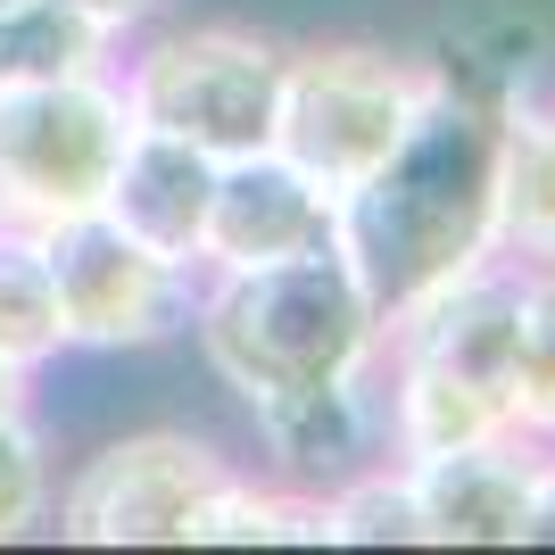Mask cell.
<instances>
[{
  "label": "cell",
  "mask_w": 555,
  "mask_h": 555,
  "mask_svg": "<svg viewBox=\"0 0 555 555\" xmlns=\"http://www.w3.org/2000/svg\"><path fill=\"white\" fill-rule=\"evenodd\" d=\"M67 340V315H59V282L42 266V241L34 232H0V365H42L50 348Z\"/></svg>",
  "instance_id": "4fadbf2b"
},
{
  "label": "cell",
  "mask_w": 555,
  "mask_h": 555,
  "mask_svg": "<svg viewBox=\"0 0 555 555\" xmlns=\"http://www.w3.org/2000/svg\"><path fill=\"white\" fill-rule=\"evenodd\" d=\"M324 539H340V547H415L423 539V514H415V489L406 481H365L348 489L340 506H324Z\"/></svg>",
  "instance_id": "e0dca14e"
},
{
  "label": "cell",
  "mask_w": 555,
  "mask_h": 555,
  "mask_svg": "<svg viewBox=\"0 0 555 555\" xmlns=\"http://www.w3.org/2000/svg\"><path fill=\"white\" fill-rule=\"evenodd\" d=\"M423 92H431V75L398 67L382 50H307L299 67H282L274 150L299 166L307 183H324L340 199V191H357L398 150Z\"/></svg>",
  "instance_id": "5b68a950"
},
{
  "label": "cell",
  "mask_w": 555,
  "mask_h": 555,
  "mask_svg": "<svg viewBox=\"0 0 555 555\" xmlns=\"http://www.w3.org/2000/svg\"><path fill=\"white\" fill-rule=\"evenodd\" d=\"M498 232L555 257V125H506L498 150Z\"/></svg>",
  "instance_id": "5bb4252c"
},
{
  "label": "cell",
  "mask_w": 555,
  "mask_h": 555,
  "mask_svg": "<svg viewBox=\"0 0 555 555\" xmlns=\"http://www.w3.org/2000/svg\"><path fill=\"white\" fill-rule=\"evenodd\" d=\"M274 100H282V59L249 34H224V25L158 42L133 75V125L183 133L208 158L274 150Z\"/></svg>",
  "instance_id": "8992f818"
},
{
  "label": "cell",
  "mask_w": 555,
  "mask_h": 555,
  "mask_svg": "<svg viewBox=\"0 0 555 555\" xmlns=\"http://www.w3.org/2000/svg\"><path fill=\"white\" fill-rule=\"evenodd\" d=\"M34 241H42L50 282H59L67 340L125 348V340H158V332L175 324V266H166L158 249H141L108 208L67 216V224L34 232Z\"/></svg>",
  "instance_id": "ba28073f"
},
{
  "label": "cell",
  "mask_w": 555,
  "mask_h": 555,
  "mask_svg": "<svg viewBox=\"0 0 555 555\" xmlns=\"http://www.w3.org/2000/svg\"><path fill=\"white\" fill-rule=\"evenodd\" d=\"M514 415L555 431V274L522 282V332H514Z\"/></svg>",
  "instance_id": "2e32d148"
},
{
  "label": "cell",
  "mask_w": 555,
  "mask_h": 555,
  "mask_svg": "<svg viewBox=\"0 0 555 555\" xmlns=\"http://www.w3.org/2000/svg\"><path fill=\"white\" fill-rule=\"evenodd\" d=\"M315 241H332V191L307 183L282 150H249V158L216 166L199 257H216V266H266V257L315 249Z\"/></svg>",
  "instance_id": "9c48e42d"
},
{
  "label": "cell",
  "mask_w": 555,
  "mask_h": 555,
  "mask_svg": "<svg viewBox=\"0 0 555 555\" xmlns=\"http://www.w3.org/2000/svg\"><path fill=\"white\" fill-rule=\"evenodd\" d=\"M257 423L274 431V448L291 464H340L357 448V406H348V382H315V390H291L274 406H257Z\"/></svg>",
  "instance_id": "9a60e30c"
},
{
  "label": "cell",
  "mask_w": 555,
  "mask_h": 555,
  "mask_svg": "<svg viewBox=\"0 0 555 555\" xmlns=\"http://www.w3.org/2000/svg\"><path fill=\"white\" fill-rule=\"evenodd\" d=\"M67 9H83L92 25H133V17H150L158 0H67Z\"/></svg>",
  "instance_id": "d6986e66"
},
{
  "label": "cell",
  "mask_w": 555,
  "mask_h": 555,
  "mask_svg": "<svg viewBox=\"0 0 555 555\" xmlns=\"http://www.w3.org/2000/svg\"><path fill=\"white\" fill-rule=\"evenodd\" d=\"M0 9H17V0H0Z\"/></svg>",
  "instance_id": "7402d4cb"
},
{
  "label": "cell",
  "mask_w": 555,
  "mask_h": 555,
  "mask_svg": "<svg viewBox=\"0 0 555 555\" xmlns=\"http://www.w3.org/2000/svg\"><path fill=\"white\" fill-rule=\"evenodd\" d=\"M100 34L67 0H17L0 9V83H50V75H92Z\"/></svg>",
  "instance_id": "7c38bea8"
},
{
  "label": "cell",
  "mask_w": 555,
  "mask_h": 555,
  "mask_svg": "<svg viewBox=\"0 0 555 555\" xmlns=\"http://www.w3.org/2000/svg\"><path fill=\"white\" fill-rule=\"evenodd\" d=\"M0 415H17V365H0Z\"/></svg>",
  "instance_id": "44dd1931"
},
{
  "label": "cell",
  "mask_w": 555,
  "mask_h": 555,
  "mask_svg": "<svg viewBox=\"0 0 555 555\" xmlns=\"http://www.w3.org/2000/svg\"><path fill=\"white\" fill-rule=\"evenodd\" d=\"M406 324V448H464L498 440L514 423V332H522V282L498 274H456L448 291L398 315Z\"/></svg>",
  "instance_id": "3957f363"
},
{
  "label": "cell",
  "mask_w": 555,
  "mask_h": 555,
  "mask_svg": "<svg viewBox=\"0 0 555 555\" xmlns=\"http://www.w3.org/2000/svg\"><path fill=\"white\" fill-rule=\"evenodd\" d=\"M133 133V100L100 75H50V83H0V224L50 232L92 216Z\"/></svg>",
  "instance_id": "277c9868"
},
{
  "label": "cell",
  "mask_w": 555,
  "mask_h": 555,
  "mask_svg": "<svg viewBox=\"0 0 555 555\" xmlns=\"http://www.w3.org/2000/svg\"><path fill=\"white\" fill-rule=\"evenodd\" d=\"M531 539H555V473H539L531 489Z\"/></svg>",
  "instance_id": "ffe728a7"
},
{
  "label": "cell",
  "mask_w": 555,
  "mask_h": 555,
  "mask_svg": "<svg viewBox=\"0 0 555 555\" xmlns=\"http://www.w3.org/2000/svg\"><path fill=\"white\" fill-rule=\"evenodd\" d=\"M232 473L216 464L208 440L141 431V440L100 448L75 473L67 506H59V531L83 539V547H191V514Z\"/></svg>",
  "instance_id": "52a82bcc"
},
{
  "label": "cell",
  "mask_w": 555,
  "mask_h": 555,
  "mask_svg": "<svg viewBox=\"0 0 555 555\" xmlns=\"http://www.w3.org/2000/svg\"><path fill=\"white\" fill-rule=\"evenodd\" d=\"M498 100L464 92L456 75H431L398 150L332 199V241L357 266L373 315H415L431 291L481 266V249L498 241Z\"/></svg>",
  "instance_id": "6da1fadb"
},
{
  "label": "cell",
  "mask_w": 555,
  "mask_h": 555,
  "mask_svg": "<svg viewBox=\"0 0 555 555\" xmlns=\"http://www.w3.org/2000/svg\"><path fill=\"white\" fill-rule=\"evenodd\" d=\"M216 166L208 150H191L183 133H158V125H133L125 133V158L108 175V199L100 208L133 232L141 249H158L166 266H191L199 241H208V199H216Z\"/></svg>",
  "instance_id": "30bf717a"
},
{
  "label": "cell",
  "mask_w": 555,
  "mask_h": 555,
  "mask_svg": "<svg viewBox=\"0 0 555 555\" xmlns=\"http://www.w3.org/2000/svg\"><path fill=\"white\" fill-rule=\"evenodd\" d=\"M42 514V448L17 415H0V539H17Z\"/></svg>",
  "instance_id": "ac0fdd59"
},
{
  "label": "cell",
  "mask_w": 555,
  "mask_h": 555,
  "mask_svg": "<svg viewBox=\"0 0 555 555\" xmlns=\"http://www.w3.org/2000/svg\"><path fill=\"white\" fill-rule=\"evenodd\" d=\"M373 324L382 315L340 241H315L266 266H224V291L208 307V357L249 406H274L315 382H348Z\"/></svg>",
  "instance_id": "7a4b0ae2"
},
{
  "label": "cell",
  "mask_w": 555,
  "mask_h": 555,
  "mask_svg": "<svg viewBox=\"0 0 555 555\" xmlns=\"http://www.w3.org/2000/svg\"><path fill=\"white\" fill-rule=\"evenodd\" d=\"M406 489H415L423 539H440V547H522V539H531V489H539V473L506 464L489 440L415 456Z\"/></svg>",
  "instance_id": "8fae6325"
}]
</instances>
